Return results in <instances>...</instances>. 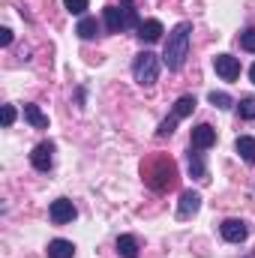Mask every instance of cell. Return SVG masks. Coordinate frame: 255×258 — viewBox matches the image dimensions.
Masks as SVG:
<instances>
[{"label": "cell", "instance_id": "obj_25", "mask_svg": "<svg viewBox=\"0 0 255 258\" xmlns=\"http://www.w3.org/2000/svg\"><path fill=\"white\" fill-rule=\"evenodd\" d=\"M0 45H3V48H6V45H12V30H9V27H3V30H0Z\"/></svg>", "mask_w": 255, "mask_h": 258}, {"label": "cell", "instance_id": "obj_12", "mask_svg": "<svg viewBox=\"0 0 255 258\" xmlns=\"http://www.w3.org/2000/svg\"><path fill=\"white\" fill-rule=\"evenodd\" d=\"M72 255H75V243L72 240L57 237V240L48 243V258H72Z\"/></svg>", "mask_w": 255, "mask_h": 258}, {"label": "cell", "instance_id": "obj_19", "mask_svg": "<svg viewBox=\"0 0 255 258\" xmlns=\"http://www.w3.org/2000/svg\"><path fill=\"white\" fill-rule=\"evenodd\" d=\"M207 99H210V105H213V108H219V111H228V108L234 105V102H231V96H228V93H222V90H219V93L213 90Z\"/></svg>", "mask_w": 255, "mask_h": 258}, {"label": "cell", "instance_id": "obj_6", "mask_svg": "<svg viewBox=\"0 0 255 258\" xmlns=\"http://www.w3.org/2000/svg\"><path fill=\"white\" fill-rule=\"evenodd\" d=\"M213 69H216V75H219L222 81H234V78L240 75V60L231 57V54H216V57H213Z\"/></svg>", "mask_w": 255, "mask_h": 258}, {"label": "cell", "instance_id": "obj_26", "mask_svg": "<svg viewBox=\"0 0 255 258\" xmlns=\"http://www.w3.org/2000/svg\"><path fill=\"white\" fill-rule=\"evenodd\" d=\"M249 78H252V84H255V63L249 66Z\"/></svg>", "mask_w": 255, "mask_h": 258}, {"label": "cell", "instance_id": "obj_15", "mask_svg": "<svg viewBox=\"0 0 255 258\" xmlns=\"http://www.w3.org/2000/svg\"><path fill=\"white\" fill-rule=\"evenodd\" d=\"M75 33H78L81 39H93V36L99 33V21H96V18H90V15H84V18L78 21V27H75Z\"/></svg>", "mask_w": 255, "mask_h": 258}, {"label": "cell", "instance_id": "obj_8", "mask_svg": "<svg viewBox=\"0 0 255 258\" xmlns=\"http://www.w3.org/2000/svg\"><path fill=\"white\" fill-rule=\"evenodd\" d=\"M219 231H222V237H225L228 243H243L246 234H249L246 222H240V219H225V222L219 225Z\"/></svg>", "mask_w": 255, "mask_h": 258}, {"label": "cell", "instance_id": "obj_11", "mask_svg": "<svg viewBox=\"0 0 255 258\" xmlns=\"http://www.w3.org/2000/svg\"><path fill=\"white\" fill-rule=\"evenodd\" d=\"M135 36H138L141 42H156V39L162 36V21H156V18H147V21H141Z\"/></svg>", "mask_w": 255, "mask_h": 258}, {"label": "cell", "instance_id": "obj_20", "mask_svg": "<svg viewBox=\"0 0 255 258\" xmlns=\"http://www.w3.org/2000/svg\"><path fill=\"white\" fill-rule=\"evenodd\" d=\"M237 108H240V117L243 120H255V96H243Z\"/></svg>", "mask_w": 255, "mask_h": 258}, {"label": "cell", "instance_id": "obj_1", "mask_svg": "<svg viewBox=\"0 0 255 258\" xmlns=\"http://www.w3.org/2000/svg\"><path fill=\"white\" fill-rule=\"evenodd\" d=\"M189 36H192V24H189V21H180V24L168 33L162 63L168 66L171 72H177L180 66L186 63V57H189Z\"/></svg>", "mask_w": 255, "mask_h": 258}, {"label": "cell", "instance_id": "obj_18", "mask_svg": "<svg viewBox=\"0 0 255 258\" xmlns=\"http://www.w3.org/2000/svg\"><path fill=\"white\" fill-rule=\"evenodd\" d=\"M192 111H195V96H180L177 102H174V111H171V117H189Z\"/></svg>", "mask_w": 255, "mask_h": 258}, {"label": "cell", "instance_id": "obj_13", "mask_svg": "<svg viewBox=\"0 0 255 258\" xmlns=\"http://www.w3.org/2000/svg\"><path fill=\"white\" fill-rule=\"evenodd\" d=\"M189 174L195 180H207V171H204V153L189 147Z\"/></svg>", "mask_w": 255, "mask_h": 258}, {"label": "cell", "instance_id": "obj_21", "mask_svg": "<svg viewBox=\"0 0 255 258\" xmlns=\"http://www.w3.org/2000/svg\"><path fill=\"white\" fill-rule=\"evenodd\" d=\"M63 6L72 12V15H84L87 6H90V0H63Z\"/></svg>", "mask_w": 255, "mask_h": 258}, {"label": "cell", "instance_id": "obj_17", "mask_svg": "<svg viewBox=\"0 0 255 258\" xmlns=\"http://www.w3.org/2000/svg\"><path fill=\"white\" fill-rule=\"evenodd\" d=\"M24 117H27V123L36 129H45L48 126V117L39 111V105H24Z\"/></svg>", "mask_w": 255, "mask_h": 258}, {"label": "cell", "instance_id": "obj_7", "mask_svg": "<svg viewBox=\"0 0 255 258\" xmlns=\"http://www.w3.org/2000/svg\"><path fill=\"white\" fill-rule=\"evenodd\" d=\"M30 162H33V168H36V171H48V168L54 165V144H51V141L36 144V147H33V153H30Z\"/></svg>", "mask_w": 255, "mask_h": 258}, {"label": "cell", "instance_id": "obj_3", "mask_svg": "<svg viewBox=\"0 0 255 258\" xmlns=\"http://www.w3.org/2000/svg\"><path fill=\"white\" fill-rule=\"evenodd\" d=\"M105 24L111 33H123L129 27H138V12H135V3L123 0L120 6H105Z\"/></svg>", "mask_w": 255, "mask_h": 258}, {"label": "cell", "instance_id": "obj_14", "mask_svg": "<svg viewBox=\"0 0 255 258\" xmlns=\"http://www.w3.org/2000/svg\"><path fill=\"white\" fill-rule=\"evenodd\" d=\"M234 150L240 153V159L255 162V138H252V135H240V138L234 141Z\"/></svg>", "mask_w": 255, "mask_h": 258}, {"label": "cell", "instance_id": "obj_16", "mask_svg": "<svg viewBox=\"0 0 255 258\" xmlns=\"http://www.w3.org/2000/svg\"><path fill=\"white\" fill-rule=\"evenodd\" d=\"M117 252L123 258H138V240L132 234H120L117 237Z\"/></svg>", "mask_w": 255, "mask_h": 258}, {"label": "cell", "instance_id": "obj_5", "mask_svg": "<svg viewBox=\"0 0 255 258\" xmlns=\"http://www.w3.org/2000/svg\"><path fill=\"white\" fill-rule=\"evenodd\" d=\"M48 216H51L54 225H66V222H72V219L78 216V210H75V204H72L69 198H57V201H51Z\"/></svg>", "mask_w": 255, "mask_h": 258}, {"label": "cell", "instance_id": "obj_24", "mask_svg": "<svg viewBox=\"0 0 255 258\" xmlns=\"http://www.w3.org/2000/svg\"><path fill=\"white\" fill-rule=\"evenodd\" d=\"M12 123H15V108L3 105V126H12Z\"/></svg>", "mask_w": 255, "mask_h": 258}, {"label": "cell", "instance_id": "obj_2", "mask_svg": "<svg viewBox=\"0 0 255 258\" xmlns=\"http://www.w3.org/2000/svg\"><path fill=\"white\" fill-rule=\"evenodd\" d=\"M144 177H147V183H150L156 192H165V189L174 186V180H177V165H174L168 156H156V159L144 168Z\"/></svg>", "mask_w": 255, "mask_h": 258}, {"label": "cell", "instance_id": "obj_10", "mask_svg": "<svg viewBox=\"0 0 255 258\" xmlns=\"http://www.w3.org/2000/svg\"><path fill=\"white\" fill-rule=\"evenodd\" d=\"M198 207H201V195L192 192V189H186V192L180 195L177 216H180V219H189V216H195V213H198Z\"/></svg>", "mask_w": 255, "mask_h": 258}, {"label": "cell", "instance_id": "obj_4", "mask_svg": "<svg viewBox=\"0 0 255 258\" xmlns=\"http://www.w3.org/2000/svg\"><path fill=\"white\" fill-rule=\"evenodd\" d=\"M132 75H135V81L141 87H153L156 78H159V57L153 51H141L135 57V63H132Z\"/></svg>", "mask_w": 255, "mask_h": 258}, {"label": "cell", "instance_id": "obj_22", "mask_svg": "<svg viewBox=\"0 0 255 258\" xmlns=\"http://www.w3.org/2000/svg\"><path fill=\"white\" fill-rule=\"evenodd\" d=\"M240 45H243L246 51H252V54H255V27H246V30L240 33Z\"/></svg>", "mask_w": 255, "mask_h": 258}, {"label": "cell", "instance_id": "obj_23", "mask_svg": "<svg viewBox=\"0 0 255 258\" xmlns=\"http://www.w3.org/2000/svg\"><path fill=\"white\" fill-rule=\"evenodd\" d=\"M174 126H177V117H165V120L159 123V129H156V135H159V138H165V135H171V132H174Z\"/></svg>", "mask_w": 255, "mask_h": 258}, {"label": "cell", "instance_id": "obj_9", "mask_svg": "<svg viewBox=\"0 0 255 258\" xmlns=\"http://www.w3.org/2000/svg\"><path fill=\"white\" fill-rule=\"evenodd\" d=\"M213 144H216V129L210 126V123H198V126L192 129V147L195 150H207Z\"/></svg>", "mask_w": 255, "mask_h": 258}]
</instances>
